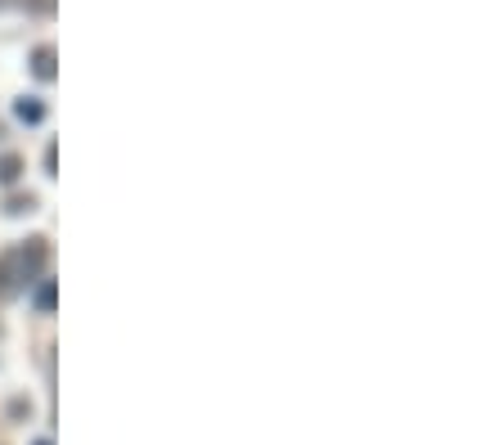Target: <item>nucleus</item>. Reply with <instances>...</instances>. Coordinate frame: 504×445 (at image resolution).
<instances>
[{"mask_svg":"<svg viewBox=\"0 0 504 445\" xmlns=\"http://www.w3.org/2000/svg\"><path fill=\"white\" fill-rule=\"evenodd\" d=\"M32 306H36L41 315H50V311H54V279H45V274L36 279V292H32Z\"/></svg>","mask_w":504,"mask_h":445,"instance_id":"obj_3","label":"nucleus"},{"mask_svg":"<svg viewBox=\"0 0 504 445\" xmlns=\"http://www.w3.org/2000/svg\"><path fill=\"white\" fill-rule=\"evenodd\" d=\"M19 171H23V158L0 154V185H14V180H19Z\"/></svg>","mask_w":504,"mask_h":445,"instance_id":"obj_4","label":"nucleus"},{"mask_svg":"<svg viewBox=\"0 0 504 445\" xmlns=\"http://www.w3.org/2000/svg\"><path fill=\"white\" fill-rule=\"evenodd\" d=\"M14 113H19V122H32V126H36V122H45V108H41L36 99H19V104H14Z\"/></svg>","mask_w":504,"mask_h":445,"instance_id":"obj_5","label":"nucleus"},{"mask_svg":"<svg viewBox=\"0 0 504 445\" xmlns=\"http://www.w3.org/2000/svg\"><path fill=\"white\" fill-rule=\"evenodd\" d=\"M32 72H36L41 82H54V50L50 45H36L32 50Z\"/></svg>","mask_w":504,"mask_h":445,"instance_id":"obj_2","label":"nucleus"},{"mask_svg":"<svg viewBox=\"0 0 504 445\" xmlns=\"http://www.w3.org/2000/svg\"><path fill=\"white\" fill-rule=\"evenodd\" d=\"M41 266H45V243H41V239H32V243L5 252V257H0V292H14L19 283L41 279Z\"/></svg>","mask_w":504,"mask_h":445,"instance_id":"obj_1","label":"nucleus"},{"mask_svg":"<svg viewBox=\"0 0 504 445\" xmlns=\"http://www.w3.org/2000/svg\"><path fill=\"white\" fill-rule=\"evenodd\" d=\"M36 445H50V441H36Z\"/></svg>","mask_w":504,"mask_h":445,"instance_id":"obj_6","label":"nucleus"}]
</instances>
